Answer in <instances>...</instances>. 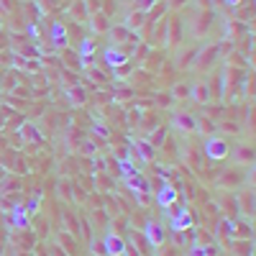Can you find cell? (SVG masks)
<instances>
[{
    "label": "cell",
    "mask_w": 256,
    "mask_h": 256,
    "mask_svg": "<svg viewBox=\"0 0 256 256\" xmlns=\"http://www.w3.org/2000/svg\"><path fill=\"white\" fill-rule=\"evenodd\" d=\"M212 154H216V156H223V154H226V146H223V144H216V146H212Z\"/></svg>",
    "instance_id": "cell-1"
}]
</instances>
